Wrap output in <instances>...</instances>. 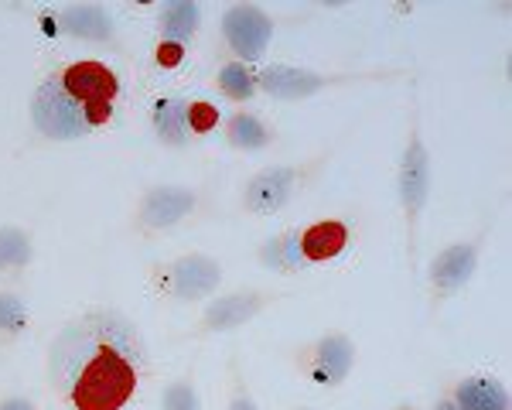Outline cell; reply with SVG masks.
Here are the masks:
<instances>
[{
	"instance_id": "10",
	"label": "cell",
	"mask_w": 512,
	"mask_h": 410,
	"mask_svg": "<svg viewBox=\"0 0 512 410\" xmlns=\"http://www.w3.org/2000/svg\"><path fill=\"white\" fill-rule=\"evenodd\" d=\"M202 195L192 185H151L140 195L134 226L140 236H161L171 233L185 223L188 216L198 209Z\"/></svg>"
},
{
	"instance_id": "4",
	"label": "cell",
	"mask_w": 512,
	"mask_h": 410,
	"mask_svg": "<svg viewBox=\"0 0 512 410\" xmlns=\"http://www.w3.org/2000/svg\"><path fill=\"white\" fill-rule=\"evenodd\" d=\"M431 182H434V168H431V151L424 141V127H420V106H410V130H407V144H403L400 164H396V199H400L403 212V240H407V260H410V274L417 267V243H420V223H424L427 202H431Z\"/></svg>"
},
{
	"instance_id": "20",
	"label": "cell",
	"mask_w": 512,
	"mask_h": 410,
	"mask_svg": "<svg viewBox=\"0 0 512 410\" xmlns=\"http://www.w3.org/2000/svg\"><path fill=\"white\" fill-rule=\"evenodd\" d=\"M31 325V308L18 291L0 287V342H14L28 332Z\"/></svg>"
},
{
	"instance_id": "17",
	"label": "cell",
	"mask_w": 512,
	"mask_h": 410,
	"mask_svg": "<svg viewBox=\"0 0 512 410\" xmlns=\"http://www.w3.org/2000/svg\"><path fill=\"white\" fill-rule=\"evenodd\" d=\"M151 127L161 144L185 147L192 141V137H188V123H185V100H181V96H158L151 106Z\"/></svg>"
},
{
	"instance_id": "12",
	"label": "cell",
	"mask_w": 512,
	"mask_h": 410,
	"mask_svg": "<svg viewBox=\"0 0 512 410\" xmlns=\"http://www.w3.org/2000/svg\"><path fill=\"white\" fill-rule=\"evenodd\" d=\"M355 359H359V346L345 332H332L321 335L301 352V373L318 387L335 390L352 376Z\"/></svg>"
},
{
	"instance_id": "25",
	"label": "cell",
	"mask_w": 512,
	"mask_h": 410,
	"mask_svg": "<svg viewBox=\"0 0 512 410\" xmlns=\"http://www.w3.org/2000/svg\"><path fill=\"white\" fill-rule=\"evenodd\" d=\"M0 410H38V404L24 393H11V397L0 400Z\"/></svg>"
},
{
	"instance_id": "26",
	"label": "cell",
	"mask_w": 512,
	"mask_h": 410,
	"mask_svg": "<svg viewBox=\"0 0 512 410\" xmlns=\"http://www.w3.org/2000/svg\"><path fill=\"white\" fill-rule=\"evenodd\" d=\"M431 410H458V407H454L448 397H441V400H437V404H434Z\"/></svg>"
},
{
	"instance_id": "11",
	"label": "cell",
	"mask_w": 512,
	"mask_h": 410,
	"mask_svg": "<svg viewBox=\"0 0 512 410\" xmlns=\"http://www.w3.org/2000/svg\"><path fill=\"white\" fill-rule=\"evenodd\" d=\"M222 41L236 55V62L256 65L267 55L270 41H274V18L256 4H233L222 11L219 18Z\"/></svg>"
},
{
	"instance_id": "14",
	"label": "cell",
	"mask_w": 512,
	"mask_h": 410,
	"mask_svg": "<svg viewBox=\"0 0 512 410\" xmlns=\"http://www.w3.org/2000/svg\"><path fill=\"white\" fill-rule=\"evenodd\" d=\"M448 400L458 410H509V390L495 376H465Z\"/></svg>"
},
{
	"instance_id": "19",
	"label": "cell",
	"mask_w": 512,
	"mask_h": 410,
	"mask_svg": "<svg viewBox=\"0 0 512 410\" xmlns=\"http://www.w3.org/2000/svg\"><path fill=\"white\" fill-rule=\"evenodd\" d=\"M216 86H219V93L226 96L229 103H250L253 96L260 93V89H256V69H253V65L236 62V59L219 65Z\"/></svg>"
},
{
	"instance_id": "8",
	"label": "cell",
	"mask_w": 512,
	"mask_h": 410,
	"mask_svg": "<svg viewBox=\"0 0 512 410\" xmlns=\"http://www.w3.org/2000/svg\"><path fill=\"white\" fill-rule=\"evenodd\" d=\"M287 291H267V287H243V291H229L209 298L198 325L188 332V339H216V335L236 332L246 322H253L256 315H263L270 305L284 301Z\"/></svg>"
},
{
	"instance_id": "27",
	"label": "cell",
	"mask_w": 512,
	"mask_h": 410,
	"mask_svg": "<svg viewBox=\"0 0 512 410\" xmlns=\"http://www.w3.org/2000/svg\"><path fill=\"white\" fill-rule=\"evenodd\" d=\"M400 410H407V407H400Z\"/></svg>"
},
{
	"instance_id": "9",
	"label": "cell",
	"mask_w": 512,
	"mask_h": 410,
	"mask_svg": "<svg viewBox=\"0 0 512 410\" xmlns=\"http://www.w3.org/2000/svg\"><path fill=\"white\" fill-rule=\"evenodd\" d=\"M318 164H274V168L256 171L250 182L243 185V209L253 216H277L280 209H287L291 199L311 182Z\"/></svg>"
},
{
	"instance_id": "15",
	"label": "cell",
	"mask_w": 512,
	"mask_h": 410,
	"mask_svg": "<svg viewBox=\"0 0 512 410\" xmlns=\"http://www.w3.org/2000/svg\"><path fill=\"white\" fill-rule=\"evenodd\" d=\"M158 28L161 38L188 45L198 35V28H202V7L195 0H164L158 7Z\"/></svg>"
},
{
	"instance_id": "21",
	"label": "cell",
	"mask_w": 512,
	"mask_h": 410,
	"mask_svg": "<svg viewBox=\"0 0 512 410\" xmlns=\"http://www.w3.org/2000/svg\"><path fill=\"white\" fill-rule=\"evenodd\" d=\"M161 410H205L202 393H198V383H195V369H188V373L175 376L171 383H164Z\"/></svg>"
},
{
	"instance_id": "1",
	"label": "cell",
	"mask_w": 512,
	"mask_h": 410,
	"mask_svg": "<svg viewBox=\"0 0 512 410\" xmlns=\"http://www.w3.org/2000/svg\"><path fill=\"white\" fill-rule=\"evenodd\" d=\"M147 373L144 332L117 308H86L48 346V390L65 410H123Z\"/></svg>"
},
{
	"instance_id": "23",
	"label": "cell",
	"mask_w": 512,
	"mask_h": 410,
	"mask_svg": "<svg viewBox=\"0 0 512 410\" xmlns=\"http://www.w3.org/2000/svg\"><path fill=\"white\" fill-rule=\"evenodd\" d=\"M229 373H233V387H229L226 410H260V407H256V397H253L250 383H246V376H243V369H239L236 359L229 363Z\"/></svg>"
},
{
	"instance_id": "2",
	"label": "cell",
	"mask_w": 512,
	"mask_h": 410,
	"mask_svg": "<svg viewBox=\"0 0 512 410\" xmlns=\"http://www.w3.org/2000/svg\"><path fill=\"white\" fill-rule=\"evenodd\" d=\"M123 79L106 62L82 59L55 69L31 100V120L48 141H79L117 117Z\"/></svg>"
},
{
	"instance_id": "22",
	"label": "cell",
	"mask_w": 512,
	"mask_h": 410,
	"mask_svg": "<svg viewBox=\"0 0 512 410\" xmlns=\"http://www.w3.org/2000/svg\"><path fill=\"white\" fill-rule=\"evenodd\" d=\"M185 123H188V137H209L219 130V106L209 100H185Z\"/></svg>"
},
{
	"instance_id": "3",
	"label": "cell",
	"mask_w": 512,
	"mask_h": 410,
	"mask_svg": "<svg viewBox=\"0 0 512 410\" xmlns=\"http://www.w3.org/2000/svg\"><path fill=\"white\" fill-rule=\"evenodd\" d=\"M352 243L355 226L349 219H315V223L291 226L284 233L270 236L260 246V264L274 270V274H304V270L335 264L338 257L352 250Z\"/></svg>"
},
{
	"instance_id": "24",
	"label": "cell",
	"mask_w": 512,
	"mask_h": 410,
	"mask_svg": "<svg viewBox=\"0 0 512 410\" xmlns=\"http://www.w3.org/2000/svg\"><path fill=\"white\" fill-rule=\"evenodd\" d=\"M185 55H188V45L171 41V38H161L158 45H154V52H151V62L158 65V69L171 72V69H178V65L185 62Z\"/></svg>"
},
{
	"instance_id": "18",
	"label": "cell",
	"mask_w": 512,
	"mask_h": 410,
	"mask_svg": "<svg viewBox=\"0 0 512 410\" xmlns=\"http://www.w3.org/2000/svg\"><path fill=\"white\" fill-rule=\"evenodd\" d=\"M274 130L267 127L256 113L236 110L233 117L226 120V144L236 147V151H263V147L274 144Z\"/></svg>"
},
{
	"instance_id": "7",
	"label": "cell",
	"mask_w": 512,
	"mask_h": 410,
	"mask_svg": "<svg viewBox=\"0 0 512 410\" xmlns=\"http://www.w3.org/2000/svg\"><path fill=\"white\" fill-rule=\"evenodd\" d=\"M489 233L492 226H482L472 240H458L431 257V264H427V291H431L434 308H441L444 301H451L454 294H461L472 284V277L478 274L482 250L489 243Z\"/></svg>"
},
{
	"instance_id": "13",
	"label": "cell",
	"mask_w": 512,
	"mask_h": 410,
	"mask_svg": "<svg viewBox=\"0 0 512 410\" xmlns=\"http://www.w3.org/2000/svg\"><path fill=\"white\" fill-rule=\"evenodd\" d=\"M55 24L62 35L93 41V45H113L117 41V18L103 4H65L55 11Z\"/></svg>"
},
{
	"instance_id": "6",
	"label": "cell",
	"mask_w": 512,
	"mask_h": 410,
	"mask_svg": "<svg viewBox=\"0 0 512 410\" xmlns=\"http://www.w3.org/2000/svg\"><path fill=\"white\" fill-rule=\"evenodd\" d=\"M154 291L175 305H195V301L216 298L226 270L209 253H181L175 260H164L154 267Z\"/></svg>"
},
{
	"instance_id": "16",
	"label": "cell",
	"mask_w": 512,
	"mask_h": 410,
	"mask_svg": "<svg viewBox=\"0 0 512 410\" xmlns=\"http://www.w3.org/2000/svg\"><path fill=\"white\" fill-rule=\"evenodd\" d=\"M35 260V236L24 226H0V277H21Z\"/></svg>"
},
{
	"instance_id": "5",
	"label": "cell",
	"mask_w": 512,
	"mask_h": 410,
	"mask_svg": "<svg viewBox=\"0 0 512 410\" xmlns=\"http://www.w3.org/2000/svg\"><path fill=\"white\" fill-rule=\"evenodd\" d=\"M410 76L407 69H362V72H318V69H301V65H256V89L267 93L270 100H311V96L332 93V89H349L362 86V82H390Z\"/></svg>"
}]
</instances>
